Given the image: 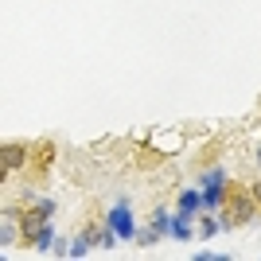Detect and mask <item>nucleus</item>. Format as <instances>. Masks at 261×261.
<instances>
[{"mask_svg": "<svg viewBox=\"0 0 261 261\" xmlns=\"http://www.w3.org/2000/svg\"><path fill=\"white\" fill-rule=\"evenodd\" d=\"M222 211L226 215L218 218L222 222V230H234V226H246V222H253L257 218V195H253L250 187H226V199H222Z\"/></svg>", "mask_w": 261, "mask_h": 261, "instance_id": "nucleus-1", "label": "nucleus"}, {"mask_svg": "<svg viewBox=\"0 0 261 261\" xmlns=\"http://www.w3.org/2000/svg\"><path fill=\"white\" fill-rule=\"evenodd\" d=\"M199 187H203V211H222V199H226V187H230L226 168H211L199 179Z\"/></svg>", "mask_w": 261, "mask_h": 261, "instance_id": "nucleus-2", "label": "nucleus"}, {"mask_svg": "<svg viewBox=\"0 0 261 261\" xmlns=\"http://www.w3.org/2000/svg\"><path fill=\"white\" fill-rule=\"evenodd\" d=\"M106 222L117 230V238H121V242H137V218H133V211H129V203H125V199L109 207Z\"/></svg>", "mask_w": 261, "mask_h": 261, "instance_id": "nucleus-3", "label": "nucleus"}, {"mask_svg": "<svg viewBox=\"0 0 261 261\" xmlns=\"http://www.w3.org/2000/svg\"><path fill=\"white\" fill-rule=\"evenodd\" d=\"M175 211L187 218H199V211H203V187H184L179 199H175Z\"/></svg>", "mask_w": 261, "mask_h": 261, "instance_id": "nucleus-4", "label": "nucleus"}, {"mask_svg": "<svg viewBox=\"0 0 261 261\" xmlns=\"http://www.w3.org/2000/svg\"><path fill=\"white\" fill-rule=\"evenodd\" d=\"M191 222H195V218H187V215H179V211H175V215H172V238H175V242H191V238H199Z\"/></svg>", "mask_w": 261, "mask_h": 261, "instance_id": "nucleus-5", "label": "nucleus"}, {"mask_svg": "<svg viewBox=\"0 0 261 261\" xmlns=\"http://www.w3.org/2000/svg\"><path fill=\"white\" fill-rule=\"evenodd\" d=\"M90 238H94V246H98V250H113V246H117V230L109 226V222H101V230H90Z\"/></svg>", "mask_w": 261, "mask_h": 261, "instance_id": "nucleus-6", "label": "nucleus"}, {"mask_svg": "<svg viewBox=\"0 0 261 261\" xmlns=\"http://www.w3.org/2000/svg\"><path fill=\"white\" fill-rule=\"evenodd\" d=\"M152 230L160 234V238H172V211H168V207L152 211Z\"/></svg>", "mask_w": 261, "mask_h": 261, "instance_id": "nucleus-7", "label": "nucleus"}, {"mask_svg": "<svg viewBox=\"0 0 261 261\" xmlns=\"http://www.w3.org/2000/svg\"><path fill=\"white\" fill-rule=\"evenodd\" d=\"M23 152H28L23 144H4V175H8L12 168H20V164H23Z\"/></svg>", "mask_w": 261, "mask_h": 261, "instance_id": "nucleus-8", "label": "nucleus"}, {"mask_svg": "<svg viewBox=\"0 0 261 261\" xmlns=\"http://www.w3.org/2000/svg\"><path fill=\"white\" fill-rule=\"evenodd\" d=\"M218 230H222V222H218L215 215H199V230H195V234H199L203 242H207V238H215Z\"/></svg>", "mask_w": 261, "mask_h": 261, "instance_id": "nucleus-9", "label": "nucleus"}, {"mask_svg": "<svg viewBox=\"0 0 261 261\" xmlns=\"http://www.w3.org/2000/svg\"><path fill=\"white\" fill-rule=\"evenodd\" d=\"M90 246H94V238H90V234H78V238L74 242H70V257H86V253H90Z\"/></svg>", "mask_w": 261, "mask_h": 261, "instance_id": "nucleus-10", "label": "nucleus"}, {"mask_svg": "<svg viewBox=\"0 0 261 261\" xmlns=\"http://www.w3.org/2000/svg\"><path fill=\"white\" fill-rule=\"evenodd\" d=\"M137 242H141V250H152L156 242H160V234H156V230H152V222H148V226H144V230H137Z\"/></svg>", "mask_w": 261, "mask_h": 261, "instance_id": "nucleus-11", "label": "nucleus"}, {"mask_svg": "<svg viewBox=\"0 0 261 261\" xmlns=\"http://www.w3.org/2000/svg\"><path fill=\"white\" fill-rule=\"evenodd\" d=\"M222 253H211V250H203V253H195V261H218Z\"/></svg>", "mask_w": 261, "mask_h": 261, "instance_id": "nucleus-12", "label": "nucleus"}, {"mask_svg": "<svg viewBox=\"0 0 261 261\" xmlns=\"http://www.w3.org/2000/svg\"><path fill=\"white\" fill-rule=\"evenodd\" d=\"M257 164H261V144H257Z\"/></svg>", "mask_w": 261, "mask_h": 261, "instance_id": "nucleus-13", "label": "nucleus"}]
</instances>
